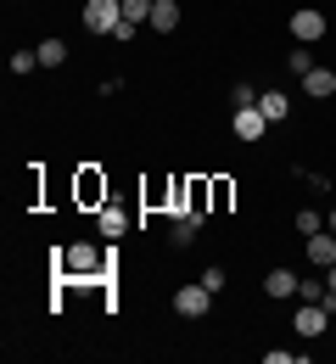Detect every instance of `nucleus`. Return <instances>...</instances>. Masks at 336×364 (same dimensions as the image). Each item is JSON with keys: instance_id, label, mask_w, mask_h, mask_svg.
Here are the masks:
<instances>
[{"instance_id": "5701e85b", "label": "nucleus", "mask_w": 336, "mask_h": 364, "mask_svg": "<svg viewBox=\"0 0 336 364\" xmlns=\"http://www.w3.org/2000/svg\"><path fill=\"white\" fill-rule=\"evenodd\" d=\"M224 280H230V274L219 269V264H213V269H202V286H207V291H213V297H219V291H224Z\"/></svg>"}, {"instance_id": "20e7f679", "label": "nucleus", "mask_w": 336, "mask_h": 364, "mask_svg": "<svg viewBox=\"0 0 336 364\" xmlns=\"http://www.w3.org/2000/svg\"><path fill=\"white\" fill-rule=\"evenodd\" d=\"M291 325H297V336H303V342H320V336H325V325H331V309H325V303H297Z\"/></svg>"}, {"instance_id": "f3484780", "label": "nucleus", "mask_w": 336, "mask_h": 364, "mask_svg": "<svg viewBox=\"0 0 336 364\" xmlns=\"http://www.w3.org/2000/svg\"><path fill=\"white\" fill-rule=\"evenodd\" d=\"M331 297V286L320 280V274H303V286H297V303H325Z\"/></svg>"}, {"instance_id": "f03ea898", "label": "nucleus", "mask_w": 336, "mask_h": 364, "mask_svg": "<svg viewBox=\"0 0 336 364\" xmlns=\"http://www.w3.org/2000/svg\"><path fill=\"white\" fill-rule=\"evenodd\" d=\"M107 202H112L107 168H96V163H79V168H73V208H85V213H101Z\"/></svg>"}, {"instance_id": "b1692460", "label": "nucleus", "mask_w": 336, "mask_h": 364, "mask_svg": "<svg viewBox=\"0 0 336 364\" xmlns=\"http://www.w3.org/2000/svg\"><path fill=\"white\" fill-rule=\"evenodd\" d=\"M230 107H258V90H252V85H236V90H230Z\"/></svg>"}, {"instance_id": "9b49d317", "label": "nucleus", "mask_w": 336, "mask_h": 364, "mask_svg": "<svg viewBox=\"0 0 336 364\" xmlns=\"http://www.w3.org/2000/svg\"><path fill=\"white\" fill-rule=\"evenodd\" d=\"M258 112H264L269 124H286L291 118V95L286 90H258Z\"/></svg>"}, {"instance_id": "2eb2a0df", "label": "nucleus", "mask_w": 336, "mask_h": 364, "mask_svg": "<svg viewBox=\"0 0 336 364\" xmlns=\"http://www.w3.org/2000/svg\"><path fill=\"white\" fill-rule=\"evenodd\" d=\"M196 225H202V219L174 213V225H168V247H191V241H196Z\"/></svg>"}, {"instance_id": "a211bd4d", "label": "nucleus", "mask_w": 336, "mask_h": 364, "mask_svg": "<svg viewBox=\"0 0 336 364\" xmlns=\"http://www.w3.org/2000/svg\"><path fill=\"white\" fill-rule=\"evenodd\" d=\"M40 68H62V62H67V46H62V40H40Z\"/></svg>"}, {"instance_id": "39448f33", "label": "nucleus", "mask_w": 336, "mask_h": 364, "mask_svg": "<svg viewBox=\"0 0 336 364\" xmlns=\"http://www.w3.org/2000/svg\"><path fill=\"white\" fill-rule=\"evenodd\" d=\"M325 28H331V23H325V11H314V6H297V11H291V40H297V46L325 40Z\"/></svg>"}, {"instance_id": "9d476101", "label": "nucleus", "mask_w": 336, "mask_h": 364, "mask_svg": "<svg viewBox=\"0 0 336 364\" xmlns=\"http://www.w3.org/2000/svg\"><path fill=\"white\" fill-rule=\"evenodd\" d=\"M303 90L314 95V101H331V95H336V73H331V68H320V62H314V68L303 73Z\"/></svg>"}, {"instance_id": "0eeeda50", "label": "nucleus", "mask_w": 336, "mask_h": 364, "mask_svg": "<svg viewBox=\"0 0 336 364\" xmlns=\"http://www.w3.org/2000/svg\"><path fill=\"white\" fill-rule=\"evenodd\" d=\"M308 264H314V269H331L336 264V230L331 225L320 230V235H308Z\"/></svg>"}, {"instance_id": "393cba45", "label": "nucleus", "mask_w": 336, "mask_h": 364, "mask_svg": "<svg viewBox=\"0 0 336 364\" xmlns=\"http://www.w3.org/2000/svg\"><path fill=\"white\" fill-rule=\"evenodd\" d=\"M135 34H141V23H118V28H112V40H118V46H129Z\"/></svg>"}, {"instance_id": "7ed1b4c3", "label": "nucleus", "mask_w": 336, "mask_h": 364, "mask_svg": "<svg viewBox=\"0 0 336 364\" xmlns=\"http://www.w3.org/2000/svg\"><path fill=\"white\" fill-rule=\"evenodd\" d=\"M124 23V0H85V28L112 40V28Z\"/></svg>"}, {"instance_id": "1a4fd4ad", "label": "nucleus", "mask_w": 336, "mask_h": 364, "mask_svg": "<svg viewBox=\"0 0 336 364\" xmlns=\"http://www.w3.org/2000/svg\"><path fill=\"white\" fill-rule=\"evenodd\" d=\"M174 191H180V174L174 180H141V202L146 208H174Z\"/></svg>"}, {"instance_id": "412c9836", "label": "nucleus", "mask_w": 336, "mask_h": 364, "mask_svg": "<svg viewBox=\"0 0 336 364\" xmlns=\"http://www.w3.org/2000/svg\"><path fill=\"white\" fill-rule=\"evenodd\" d=\"M40 68V50H11V73L23 79V73H34Z\"/></svg>"}, {"instance_id": "aec40b11", "label": "nucleus", "mask_w": 336, "mask_h": 364, "mask_svg": "<svg viewBox=\"0 0 336 364\" xmlns=\"http://www.w3.org/2000/svg\"><path fill=\"white\" fill-rule=\"evenodd\" d=\"M286 68H291V73H297V79H303V73H308V68H314V50H308V46H291V56H286Z\"/></svg>"}, {"instance_id": "dca6fc26", "label": "nucleus", "mask_w": 336, "mask_h": 364, "mask_svg": "<svg viewBox=\"0 0 336 364\" xmlns=\"http://www.w3.org/2000/svg\"><path fill=\"white\" fill-rule=\"evenodd\" d=\"M291 230H297V235L308 241V235H320V230H325V213H320V208H297V219H291Z\"/></svg>"}, {"instance_id": "ddd939ff", "label": "nucleus", "mask_w": 336, "mask_h": 364, "mask_svg": "<svg viewBox=\"0 0 336 364\" xmlns=\"http://www.w3.org/2000/svg\"><path fill=\"white\" fill-rule=\"evenodd\" d=\"M180 17H185V11H180V0H157V6H151V34H174V28H180Z\"/></svg>"}, {"instance_id": "bb28decb", "label": "nucleus", "mask_w": 336, "mask_h": 364, "mask_svg": "<svg viewBox=\"0 0 336 364\" xmlns=\"http://www.w3.org/2000/svg\"><path fill=\"white\" fill-rule=\"evenodd\" d=\"M325 225H331V230H336V208H331V219H325Z\"/></svg>"}, {"instance_id": "f8f14e48", "label": "nucleus", "mask_w": 336, "mask_h": 364, "mask_svg": "<svg viewBox=\"0 0 336 364\" xmlns=\"http://www.w3.org/2000/svg\"><path fill=\"white\" fill-rule=\"evenodd\" d=\"M264 129H269V118L258 107H236V140H264Z\"/></svg>"}, {"instance_id": "423d86ee", "label": "nucleus", "mask_w": 336, "mask_h": 364, "mask_svg": "<svg viewBox=\"0 0 336 364\" xmlns=\"http://www.w3.org/2000/svg\"><path fill=\"white\" fill-rule=\"evenodd\" d=\"M174 314H185V319H202V314H213V291H207L202 280L180 286V291H174Z\"/></svg>"}, {"instance_id": "a878e982", "label": "nucleus", "mask_w": 336, "mask_h": 364, "mask_svg": "<svg viewBox=\"0 0 336 364\" xmlns=\"http://www.w3.org/2000/svg\"><path fill=\"white\" fill-rule=\"evenodd\" d=\"M325 286H331V291H336V264H331V269H325Z\"/></svg>"}, {"instance_id": "6e6552de", "label": "nucleus", "mask_w": 336, "mask_h": 364, "mask_svg": "<svg viewBox=\"0 0 336 364\" xmlns=\"http://www.w3.org/2000/svg\"><path fill=\"white\" fill-rule=\"evenodd\" d=\"M297 286H303V274H297V269H269V274H264V291H269L275 303L297 297Z\"/></svg>"}, {"instance_id": "4468645a", "label": "nucleus", "mask_w": 336, "mask_h": 364, "mask_svg": "<svg viewBox=\"0 0 336 364\" xmlns=\"http://www.w3.org/2000/svg\"><path fill=\"white\" fill-rule=\"evenodd\" d=\"M96 225H101V235H107V241H118V235H129V213L107 202V208L96 213Z\"/></svg>"}, {"instance_id": "f257e3e1", "label": "nucleus", "mask_w": 336, "mask_h": 364, "mask_svg": "<svg viewBox=\"0 0 336 364\" xmlns=\"http://www.w3.org/2000/svg\"><path fill=\"white\" fill-rule=\"evenodd\" d=\"M50 269L62 274V280H107L112 258L101 252L96 241H67V247H56V252H50Z\"/></svg>"}, {"instance_id": "4be33fe9", "label": "nucleus", "mask_w": 336, "mask_h": 364, "mask_svg": "<svg viewBox=\"0 0 336 364\" xmlns=\"http://www.w3.org/2000/svg\"><path fill=\"white\" fill-rule=\"evenodd\" d=\"M224 208H230V180L213 174V213H224Z\"/></svg>"}, {"instance_id": "6ab92c4d", "label": "nucleus", "mask_w": 336, "mask_h": 364, "mask_svg": "<svg viewBox=\"0 0 336 364\" xmlns=\"http://www.w3.org/2000/svg\"><path fill=\"white\" fill-rule=\"evenodd\" d=\"M151 6H157V0H124V23H151Z\"/></svg>"}]
</instances>
